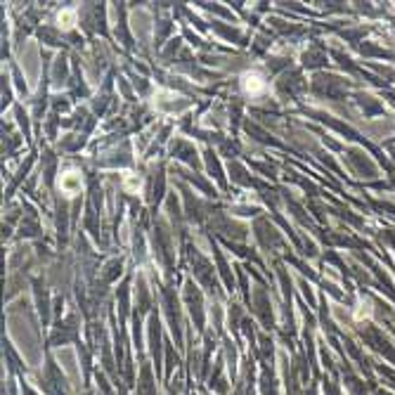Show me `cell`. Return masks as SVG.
Returning <instances> with one entry per match:
<instances>
[{"label":"cell","mask_w":395,"mask_h":395,"mask_svg":"<svg viewBox=\"0 0 395 395\" xmlns=\"http://www.w3.org/2000/svg\"><path fill=\"white\" fill-rule=\"evenodd\" d=\"M241 90H244V95H248V97H260V95L268 93V81H265L260 74H256V71H246V74H241Z\"/></svg>","instance_id":"1"},{"label":"cell","mask_w":395,"mask_h":395,"mask_svg":"<svg viewBox=\"0 0 395 395\" xmlns=\"http://www.w3.org/2000/svg\"><path fill=\"white\" fill-rule=\"evenodd\" d=\"M140 187H142V180H140L138 175H133V173H125V178H123V189H125V192L138 194Z\"/></svg>","instance_id":"4"},{"label":"cell","mask_w":395,"mask_h":395,"mask_svg":"<svg viewBox=\"0 0 395 395\" xmlns=\"http://www.w3.org/2000/svg\"><path fill=\"white\" fill-rule=\"evenodd\" d=\"M372 315V303L369 301H360L357 303V310H355V319L357 322H362L364 317H369Z\"/></svg>","instance_id":"5"},{"label":"cell","mask_w":395,"mask_h":395,"mask_svg":"<svg viewBox=\"0 0 395 395\" xmlns=\"http://www.w3.org/2000/svg\"><path fill=\"white\" fill-rule=\"evenodd\" d=\"M57 26L62 29V31H71L74 26H76V10H62L59 15H57Z\"/></svg>","instance_id":"3"},{"label":"cell","mask_w":395,"mask_h":395,"mask_svg":"<svg viewBox=\"0 0 395 395\" xmlns=\"http://www.w3.org/2000/svg\"><path fill=\"white\" fill-rule=\"evenodd\" d=\"M57 187H59V192L64 194V196H76V194H81V189H83V178H81V173L78 171H67L59 175V182H57Z\"/></svg>","instance_id":"2"}]
</instances>
